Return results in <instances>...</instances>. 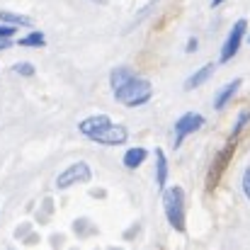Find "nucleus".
I'll return each mask as SVG.
<instances>
[{
  "label": "nucleus",
  "mask_w": 250,
  "mask_h": 250,
  "mask_svg": "<svg viewBox=\"0 0 250 250\" xmlns=\"http://www.w3.org/2000/svg\"><path fill=\"white\" fill-rule=\"evenodd\" d=\"M81 134L90 141H97V144H104V146H122L126 139H129V131L126 126H117L112 124L104 114H95V117H87L81 122Z\"/></svg>",
  "instance_id": "nucleus-1"
},
{
  "label": "nucleus",
  "mask_w": 250,
  "mask_h": 250,
  "mask_svg": "<svg viewBox=\"0 0 250 250\" xmlns=\"http://www.w3.org/2000/svg\"><path fill=\"white\" fill-rule=\"evenodd\" d=\"M163 209H166L167 224L177 233H185V192H182V187L163 189Z\"/></svg>",
  "instance_id": "nucleus-2"
},
{
  "label": "nucleus",
  "mask_w": 250,
  "mask_h": 250,
  "mask_svg": "<svg viewBox=\"0 0 250 250\" xmlns=\"http://www.w3.org/2000/svg\"><path fill=\"white\" fill-rule=\"evenodd\" d=\"M151 95H153V87L148 81H144V78H131V81H126V83L122 85V87H117L114 90V97L122 102V104H126V107H139V104H146L148 100H151Z\"/></svg>",
  "instance_id": "nucleus-3"
},
{
  "label": "nucleus",
  "mask_w": 250,
  "mask_h": 250,
  "mask_svg": "<svg viewBox=\"0 0 250 250\" xmlns=\"http://www.w3.org/2000/svg\"><path fill=\"white\" fill-rule=\"evenodd\" d=\"M202 126H204V117H202V114H197V112H185V114L175 122V139H172V146L180 148L182 141H185L189 134H194L197 129H202Z\"/></svg>",
  "instance_id": "nucleus-4"
},
{
  "label": "nucleus",
  "mask_w": 250,
  "mask_h": 250,
  "mask_svg": "<svg viewBox=\"0 0 250 250\" xmlns=\"http://www.w3.org/2000/svg\"><path fill=\"white\" fill-rule=\"evenodd\" d=\"M90 177H92L90 166L83 163V161H78V163L68 166L63 172H59V177H56V187H59V189H68V187H73L76 182H87Z\"/></svg>",
  "instance_id": "nucleus-5"
},
{
  "label": "nucleus",
  "mask_w": 250,
  "mask_h": 250,
  "mask_svg": "<svg viewBox=\"0 0 250 250\" xmlns=\"http://www.w3.org/2000/svg\"><path fill=\"white\" fill-rule=\"evenodd\" d=\"M246 32H248V22H246V20H238V22L233 24L231 34H229V37H226V42H224V49H221V63H229V61L238 54V49H241V42H243Z\"/></svg>",
  "instance_id": "nucleus-6"
},
{
  "label": "nucleus",
  "mask_w": 250,
  "mask_h": 250,
  "mask_svg": "<svg viewBox=\"0 0 250 250\" xmlns=\"http://www.w3.org/2000/svg\"><path fill=\"white\" fill-rule=\"evenodd\" d=\"M238 87H241V81H231V83H226L221 90H219V95L214 97V109H224L231 100H233V95L238 92Z\"/></svg>",
  "instance_id": "nucleus-7"
},
{
  "label": "nucleus",
  "mask_w": 250,
  "mask_h": 250,
  "mask_svg": "<svg viewBox=\"0 0 250 250\" xmlns=\"http://www.w3.org/2000/svg\"><path fill=\"white\" fill-rule=\"evenodd\" d=\"M214 73V66L211 63H207V66H202L199 71H194L187 81H185V90H192V87H199L202 83H207L209 81V76Z\"/></svg>",
  "instance_id": "nucleus-8"
},
{
  "label": "nucleus",
  "mask_w": 250,
  "mask_h": 250,
  "mask_svg": "<svg viewBox=\"0 0 250 250\" xmlns=\"http://www.w3.org/2000/svg\"><path fill=\"white\" fill-rule=\"evenodd\" d=\"M146 158H148V151L146 148H129L124 153V167L126 170H136Z\"/></svg>",
  "instance_id": "nucleus-9"
},
{
  "label": "nucleus",
  "mask_w": 250,
  "mask_h": 250,
  "mask_svg": "<svg viewBox=\"0 0 250 250\" xmlns=\"http://www.w3.org/2000/svg\"><path fill=\"white\" fill-rule=\"evenodd\" d=\"M156 182L161 189H166V182H167V161H166V153L161 148H156Z\"/></svg>",
  "instance_id": "nucleus-10"
},
{
  "label": "nucleus",
  "mask_w": 250,
  "mask_h": 250,
  "mask_svg": "<svg viewBox=\"0 0 250 250\" xmlns=\"http://www.w3.org/2000/svg\"><path fill=\"white\" fill-rule=\"evenodd\" d=\"M131 78H134V71H131V68H126V66H119V68H114V71H112V76H109V85H112V90H117V87H122L126 81H131Z\"/></svg>",
  "instance_id": "nucleus-11"
},
{
  "label": "nucleus",
  "mask_w": 250,
  "mask_h": 250,
  "mask_svg": "<svg viewBox=\"0 0 250 250\" xmlns=\"http://www.w3.org/2000/svg\"><path fill=\"white\" fill-rule=\"evenodd\" d=\"M0 22H7V24H15V27H32L29 17L17 15V12H7V10H0Z\"/></svg>",
  "instance_id": "nucleus-12"
},
{
  "label": "nucleus",
  "mask_w": 250,
  "mask_h": 250,
  "mask_svg": "<svg viewBox=\"0 0 250 250\" xmlns=\"http://www.w3.org/2000/svg\"><path fill=\"white\" fill-rule=\"evenodd\" d=\"M44 44H46V37H44L42 32H29L27 37L20 39V46H37V49H39V46H44Z\"/></svg>",
  "instance_id": "nucleus-13"
},
{
  "label": "nucleus",
  "mask_w": 250,
  "mask_h": 250,
  "mask_svg": "<svg viewBox=\"0 0 250 250\" xmlns=\"http://www.w3.org/2000/svg\"><path fill=\"white\" fill-rule=\"evenodd\" d=\"M12 73L24 76V78H32V76L37 73V68H34L32 63H24V61H22V63H15V66H12Z\"/></svg>",
  "instance_id": "nucleus-14"
},
{
  "label": "nucleus",
  "mask_w": 250,
  "mask_h": 250,
  "mask_svg": "<svg viewBox=\"0 0 250 250\" xmlns=\"http://www.w3.org/2000/svg\"><path fill=\"white\" fill-rule=\"evenodd\" d=\"M248 122H250V112L246 109V112H241V114H238V119H236V124H233V131H231V134H233V136H236V134H241V129H243Z\"/></svg>",
  "instance_id": "nucleus-15"
},
{
  "label": "nucleus",
  "mask_w": 250,
  "mask_h": 250,
  "mask_svg": "<svg viewBox=\"0 0 250 250\" xmlns=\"http://www.w3.org/2000/svg\"><path fill=\"white\" fill-rule=\"evenodd\" d=\"M15 29H17L15 24H7V22H2V24H0V37H7V39H10V37L15 34Z\"/></svg>",
  "instance_id": "nucleus-16"
},
{
  "label": "nucleus",
  "mask_w": 250,
  "mask_h": 250,
  "mask_svg": "<svg viewBox=\"0 0 250 250\" xmlns=\"http://www.w3.org/2000/svg\"><path fill=\"white\" fill-rule=\"evenodd\" d=\"M243 194H246V199H250V167L243 172Z\"/></svg>",
  "instance_id": "nucleus-17"
},
{
  "label": "nucleus",
  "mask_w": 250,
  "mask_h": 250,
  "mask_svg": "<svg viewBox=\"0 0 250 250\" xmlns=\"http://www.w3.org/2000/svg\"><path fill=\"white\" fill-rule=\"evenodd\" d=\"M10 44H12V42H10L7 37H0V51H5V49H10Z\"/></svg>",
  "instance_id": "nucleus-18"
},
{
  "label": "nucleus",
  "mask_w": 250,
  "mask_h": 250,
  "mask_svg": "<svg viewBox=\"0 0 250 250\" xmlns=\"http://www.w3.org/2000/svg\"><path fill=\"white\" fill-rule=\"evenodd\" d=\"M185 49H187V51H194V49H197V39H189Z\"/></svg>",
  "instance_id": "nucleus-19"
},
{
  "label": "nucleus",
  "mask_w": 250,
  "mask_h": 250,
  "mask_svg": "<svg viewBox=\"0 0 250 250\" xmlns=\"http://www.w3.org/2000/svg\"><path fill=\"white\" fill-rule=\"evenodd\" d=\"M224 0H211V7H216V5H221Z\"/></svg>",
  "instance_id": "nucleus-20"
},
{
  "label": "nucleus",
  "mask_w": 250,
  "mask_h": 250,
  "mask_svg": "<svg viewBox=\"0 0 250 250\" xmlns=\"http://www.w3.org/2000/svg\"><path fill=\"white\" fill-rule=\"evenodd\" d=\"M92 2H104V0H92Z\"/></svg>",
  "instance_id": "nucleus-21"
},
{
  "label": "nucleus",
  "mask_w": 250,
  "mask_h": 250,
  "mask_svg": "<svg viewBox=\"0 0 250 250\" xmlns=\"http://www.w3.org/2000/svg\"><path fill=\"white\" fill-rule=\"evenodd\" d=\"M248 42H250V37H248Z\"/></svg>",
  "instance_id": "nucleus-22"
}]
</instances>
